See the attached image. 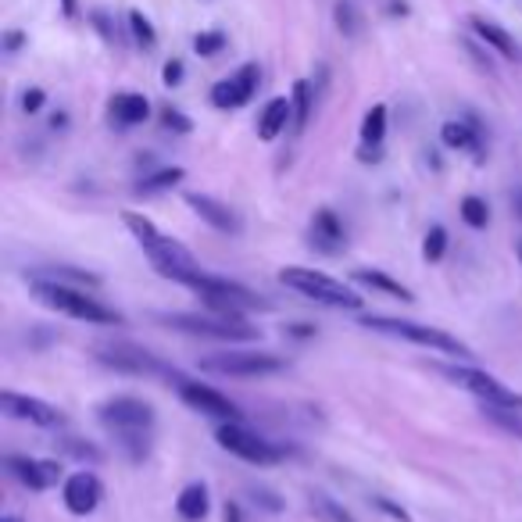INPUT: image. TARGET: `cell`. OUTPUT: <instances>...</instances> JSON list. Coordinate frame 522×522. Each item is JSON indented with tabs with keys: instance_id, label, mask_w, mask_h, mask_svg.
<instances>
[{
	"instance_id": "1",
	"label": "cell",
	"mask_w": 522,
	"mask_h": 522,
	"mask_svg": "<svg viewBox=\"0 0 522 522\" xmlns=\"http://www.w3.org/2000/svg\"><path fill=\"white\" fill-rule=\"evenodd\" d=\"M101 426L115 437V444L122 448V455L129 462H143L151 455V437H154V408L140 398H112L97 408Z\"/></svg>"
},
{
	"instance_id": "2",
	"label": "cell",
	"mask_w": 522,
	"mask_h": 522,
	"mask_svg": "<svg viewBox=\"0 0 522 522\" xmlns=\"http://www.w3.org/2000/svg\"><path fill=\"white\" fill-rule=\"evenodd\" d=\"M125 226L133 230V236L140 240V247L147 251V258H151V265L158 269V276L175 280V283H186V287H193V283L204 276V269L197 265V258H193L182 243H175L165 232L154 230L151 219H143V215H125Z\"/></svg>"
},
{
	"instance_id": "3",
	"label": "cell",
	"mask_w": 522,
	"mask_h": 522,
	"mask_svg": "<svg viewBox=\"0 0 522 522\" xmlns=\"http://www.w3.org/2000/svg\"><path fill=\"white\" fill-rule=\"evenodd\" d=\"M33 297L47 308H54L61 315H72V319H83V322H94V326H118L122 315L115 308L101 304L97 297H90L86 291H75V287H64L58 280H44L36 276L33 280Z\"/></svg>"
},
{
	"instance_id": "4",
	"label": "cell",
	"mask_w": 522,
	"mask_h": 522,
	"mask_svg": "<svg viewBox=\"0 0 522 522\" xmlns=\"http://www.w3.org/2000/svg\"><path fill=\"white\" fill-rule=\"evenodd\" d=\"M162 322H169L179 333H193V337H212V340H258V326H251L243 315H222V311H208V315H190V311H175L162 315Z\"/></svg>"
},
{
	"instance_id": "5",
	"label": "cell",
	"mask_w": 522,
	"mask_h": 522,
	"mask_svg": "<svg viewBox=\"0 0 522 522\" xmlns=\"http://www.w3.org/2000/svg\"><path fill=\"white\" fill-rule=\"evenodd\" d=\"M365 330H376V333H390V337H401V340H411V344H422V348H433V350H444L451 358H472V348L437 330V326H422V322H408V319H383V315H369L361 319Z\"/></svg>"
},
{
	"instance_id": "6",
	"label": "cell",
	"mask_w": 522,
	"mask_h": 522,
	"mask_svg": "<svg viewBox=\"0 0 522 522\" xmlns=\"http://www.w3.org/2000/svg\"><path fill=\"white\" fill-rule=\"evenodd\" d=\"M280 283L297 293H304V297H311V300H319V304H330V308H361V297L350 291V287L330 280L326 272H315V269L291 265V269L280 272Z\"/></svg>"
},
{
	"instance_id": "7",
	"label": "cell",
	"mask_w": 522,
	"mask_h": 522,
	"mask_svg": "<svg viewBox=\"0 0 522 522\" xmlns=\"http://www.w3.org/2000/svg\"><path fill=\"white\" fill-rule=\"evenodd\" d=\"M193 291L201 293V300L212 308V311H222V315H243V311H261V308H269V300H261L258 293H251L247 287H240V283H230V280H219V276H201L197 283H193Z\"/></svg>"
},
{
	"instance_id": "8",
	"label": "cell",
	"mask_w": 522,
	"mask_h": 522,
	"mask_svg": "<svg viewBox=\"0 0 522 522\" xmlns=\"http://www.w3.org/2000/svg\"><path fill=\"white\" fill-rule=\"evenodd\" d=\"M215 440L230 451V455H236V458H243V462L251 465H272L280 462L283 455H280V448L272 444V440H265V437H258L254 429H247L240 419H226L222 426H219V433H215Z\"/></svg>"
},
{
	"instance_id": "9",
	"label": "cell",
	"mask_w": 522,
	"mask_h": 522,
	"mask_svg": "<svg viewBox=\"0 0 522 522\" xmlns=\"http://www.w3.org/2000/svg\"><path fill=\"white\" fill-rule=\"evenodd\" d=\"M201 369L219 376H269V372H283L287 361L272 350H226V354L204 358Z\"/></svg>"
},
{
	"instance_id": "10",
	"label": "cell",
	"mask_w": 522,
	"mask_h": 522,
	"mask_svg": "<svg viewBox=\"0 0 522 522\" xmlns=\"http://www.w3.org/2000/svg\"><path fill=\"white\" fill-rule=\"evenodd\" d=\"M451 383H458L465 390H472L479 401H497V405H512V408H522V394L508 390L501 379H494L490 372H479V369H458V365H444L440 369Z\"/></svg>"
},
{
	"instance_id": "11",
	"label": "cell",
	"mask_w": 522,
	"mask_h": 522,
	"mask_svg": "<svg viewBox=\"0 0 522 522\" xmlns=\"http://www.w3.org/2000/svg\"><path fill=\"white\" fill-rule=\"evenodd\" d=\"M175 390H179V398L186 401V405L193 408V411H201V415H212V419H240V408L232 405L226 394H219V390H212V387H204V383H197V379H182V376H175Z\"/></svg>"
},
{
	"instance_id": "12",
	"label": "cell",
	"mask_w": 522,
	"mask_h": 522,
	"mask_svg": "<svg viewBox=\"0 0 522 522\" xmlns=\"http://www.w3.org/2000/svg\"><path fill=\"white\" fill-rule=\"evenodd\" d=\"M97 361L112 365L118 372H129V376H154V372H165L162 361L143 348H133V344H104L97 348Z\"/></svg>"
},
{
	"instance_id": "13",
	"label": "cell",
	"mask_w": 522,
	"mask_h": 522,
	"mask_svg": "<svg viewBox=\"0 0 522 522\" xmlns=\"http://www.w3.org/2000/svg\"><path fill=\"white\" fill-rule=\"evenodd\" d=\"M258 79H261L258 64H243L236 75H230V79H222V83H215V86H212V104H215V108H222V112L243 108V104L254 97Z\"/></svg>"
},
{
	"instance_id": "14",
	"label": "cell",
	"mask_w": 522,
	"mask_h": 522,
	"mask_svg": "<svg viewBox=\"0 0 522 522\" xmlns=\"http://www.w3.org/2000/svg\"><path fill=\"white\" fill-rule=\"evenodd\" d=\"M64 508L72 512V516H90L97 505H101V497H104V487H101V479L94 476V472H75V476H68L64 479Z\"/></svg>"
},
{
	"instance_id": "15",
	"label": "cell",
	"mask_w": 522,
	"mask_h": 522,
	"mask_svg": "<svg viewBox=\"0 0 522 522\" xmlns=\"http://www.w3.org/2000/svg\"><path fill=\"white\" fill-rule=\"evenodd\" d=\"M0 411L11 415V419H25L33 426H61V411L40 398H25V394H11L4 390L0 394Z\"/></svg>"
},
{
	"instance_id": "16",
	"label": "cell",
	"mask_w": 522,
	"mask_h": 522,
	"mask_svg": "<svg viewBox=\"0 0 522 522\" xmlns=\"http://www.w3.org/2000/svg\"><path fill=\"white\" fill-rule=\"evenodd\" d=\"M7 472L22 483V487H29V490H47V487H54L61 476V468L54 462H36V458H7Z\"/></svg>"
},
{
	"instance_id": "17",
	"label": "cell",
	"mask_w": 522,
	"mask_h": 522,
	"mask_svg": "<svg viewBox=\"0 0 522 522\" xmlns=\"http://www.w3.org/2000/svg\"><path fill=\"white\" fill-rule=\"evenodd\" d=\"M186 204L212 226V230L219 232H240V219H236V212L226 208L222 201H215V197H208V193H186Z\"/></svg>"
},
{
	"instance_id": "18",
	"label": "cell",
	"mask_w": 522,
	"mask_h": 522,
	"mask_svg": "<svg viewBox=\"0 0 522 522\" xmlns=\"http://www.w3.org/2000/svg\"><path fill=\"white\" fill-rule=\"evenodd\" d=\"M311 243H315L319 251H326V254L344 251L348 232H344V222L337 219V212H330V208H319V212H315V219H311Z\"/></svg>"
},
{
	"instance_id": "19",
	"label": "cell",
	"mask_w": 522,
	"mask_h": 522,
	"mask_svg": "<svg viewBox=\"0 0 522 522\" xmlns=\"http://www.w3.org/2000/svg\"><path fill=\"white\" fill-rule=\"evenodd\" d=\"M468 25H472V33L487 44V47H494L501 58H508V61H519L522 58V51H519V44L497 25V22H487V18H468Z\"/></svg>"
},
{
	"instance_id": "20",
	"label": "cell",
	"mask_w": 522,
	"mask_h": 522,
	"mask_svg": "<svg viewBox=\"0 0 522 522\" xmlns=\"http://www.w3.org/2000/svg\"><path fill=\"white\" fill-rule=\"evenodd\" d=\"M287 122H293V101L291 97H276V101L265 104V112L258 118V136L261 140H276L287 129Z\"/></svg>"
},
{
	"instance_id": "21",
	"label": "cell",
	"mask_w": 522,
	"mask_h": 522,
	"mask_svg": "<svg viewBox=\"0 0 522 522\" xmlns=\"http://www.w3.org/2000/svg\"><path fill=\"white\" fill-rule=\"evenodd\" d=\"M440 140H444L451 151H468V154H476V158H479V151H483L476 125H468V122H462V118H451V122H444V129H440Z\"/></svg>"
},
{
	"instance_id": "22",
	"label": "cell",
	"mask_w": 522,
	"mask_h": 522,
	"mask_svg": "<svg viewBox=\"0 0 522 522\" xmlns=\"http://www.w3.org/2000/svg\"><path fill=\"white\" fill-rule=\"evenodd\" d=\"M208 487L204 483H190V487H182V494L175 497V512H179V519L182 522H201L208 516Z\"/></svg>"
},
{
	"instance_id": "23",
	"label": "cell",
	"mask_w": 522,
	"mask_h": 522,
	"mask_svg": "<svg viewBox=\"0 0 522 522\" xmlns=\"http://www.w3.org/2000/svg\"><path fill=\"white\" fill-rule=\"evenodd\" d=\"M151 115V104L143 94H115L112 97V118L118 125H140Z\"/></svg>"
},
{
	"instance_id": "24",
	"label": "cell",
	"mask_w": 522,
	"mask_h": 522,
	"mask_svg": "<svg viewBox=\"0 0 522 522\" xmlns=\"http://www.w3.org/2000/svg\"><path fill=\"white\" fill-rule=\"evenodd\" d=\"M354 283L372 287V291H379V293H390V297H398V300H415L405 283L390 280V276H387V272H379V269H358V272H354Z\"/></svg>"
},
{
	"instance_id": "25",
	"label": "cell",
	"mask_w": 522,
	"mask_h": 522,
	"mask_svg": "<svg viewBox=\"0 0 522 522\" xmlns=\"http://www.w3.org/2000/svg\"><path fill=\"white\" fill-rule=\"evenodd\" d=\"M483 415H487L494 426H501L505 433H512V437H519L522 440V408L497 405V401H483Z\"/></svg>"
},
{
	"instance_id": "26",
	"label": "cell",
	"mask_w": 522,
	"mask_h": 522,
	"mask_svg": "<svg viewBox=\"0 0 522 522\" xmlns=\"http://www.w3.org/2000/svg\"><path fill=\"white\" fill-rule=\"evenodd\" d=\"M387 136V104H372L361 118V143L365 147H379Z\"/></svg>"
},
{
	"instance_id": "27",
	"label": "cell",
	"mask_w": 522,
	"mask_h": 522,
	"mask_svg": "<svg viewBox=\"0 0 522 522\" xmlns=\"http://www.w3.org/2000/svg\"><path fill=\"white\" fill-rule=\"evenodd\" d=\"M182 175H186L182 169H162V172H154V175H143V179L136 182V197H151V193H162V190L175 186Z\"/></svg>"
},
{
	"instance_id": "28",
	"label": "cell",
	"mask_w": 522,
	"mask_h": 522,
	"mask_svg": "<svg viewBox=\"0 0 522 522\" xmlns=\"http://www.w3.org/2000/svg\"><path fill=\"white\" fill-rule=\"evenodd\" d=\"M311 512L319 516L322 522H354V516H350L344 505H337L333 497H326V494H311Z\"/></svg>"
},
{
	"instance_id": "29",
	"label": "cell",
	"mask_w": 522,
	"mask_h": 522,
	"mask_svg": "<svg viewBox=\"0 0 522 522\" xmlns=\"http://www.w3.org/2000/svg\"><path fill=\"white\" fill-rule=\"evenodd\" d=\"M333 22H337V29H340L344 36H358V29H361V11H358V4H354V0H337Z\"/></svg>"
},
{
	"instance_id": "30",
	"label": "cell",
	"mask_w": 522,
	"mask_h": 522,
	"mask_svg": "<svg viewBox=\"0 0 522 522\" xmlns=\"http://www.w3.org/2000/svg\"><path fill=\"white\" fill-rule=\"evenodd\" d=\"M293 129L300 133L304 125H308V115H311V86L304 83V79H297L293 83Z\"/></svg>"
},
{
	"instance_id": "31",
	"label": "cell",
	"mask_w": 522,
	"mask_h": 522,
	"mask_svg": "<svg viewBox=\"0 0 522 522\" xmlns=\"http://www.w3.org/2000/svg\"><path fill=\"white\" fill-rule=\"evenodd\" d=\"M462 219L465 226H472V230H487V222H490V208H487V201L483 197H476V193H468L462 201Z\"/></svg>"
},
{
	"instance_id": "32",
	"label": "cell",
	"mask_w": 522,
	"mask_h": 522,
	"mask_svg": "<svg viewBox=\"0 0 522 522\" xmlns=\"http://www.w3.org/2000/svg\"><path fill=\"white\" fill-rule=\"evenodd\" d=\"M444 251H448V230H444V226H433V230L426 232V240H422V258H426V261H440Z\"/></svg>"
},
{
	"instance_id": "33",
	"label": "cell",
	"mask_w": 522,
	"mask_h": 522,
	"mask_svg": "<svg viewBox=\"0 0 522 522\" xmlns=\"http://www.w3.org/2000/svg\"><path fill=\"white\" fill-rule=\"evenodd\" d=\"M129 29H133V36H136V44H143V47H154V25H151V18L143 15V11H129Z\"/></svg>"
},
{
	"instance_id": "34",
	"label": "cell",
	"mask_w": 522,
	"mask_h": 522,
	"mask_svg": "<svg viewBox=\"0 0 522 522\" xmlns=\"http://www.w3.org/2000/svg\"><path fill=\"white\" fill-rule=\"evenodd\" d=\"M222 47H226V36H222V33H201V36L193 40V51H197L201 58H215Z\"/></svg>"
},
{
	"instance_id": "35",
	"label": "cell",
	"mask_w": 522,
	"mask_h": 522,
	"mask_svg": "<svg viewBox=\"0 0 522 522\" xmlns=\"http://www.w3.org/2000/svg\"><path fill=\"white\" fill-rule=\"evenodd\" d=\"M162 125L172 129V133H190V129H193V122L182 115L179 108H165V112H162Z\"/></svg>"
},
{
	"instance_id": "36",
	"label": "cell",
	"mask_w": 522,
	"mask_h": 522,
	"mask_svg": "<svg viewBox=\"0 0 522 522\" xmlns=\"http://www.w3.org/2000/svg\"><path fill=\"white\" fill-rule=\"evenodd\" d=\"M64 448L75 455V458H83V462H101V451L94 448V444H79V440H64Z\"/></svg>"
},
{
	"instance_id": "37",
	"label": "cell",
	"mask_w": 522,
	"mask_h": 522,
	"mask_svg": "<svg viewBox=\"0 0 522 522\" xmlns=\"http://www.w3.org/2000/svg\"><path fill=\"white\" fill-rule=\"evenodd\" d=\"M44 101H47L44 90H25V94H22V112H25V115H36V112L44 108Z\"/></svg>"
},
{
	"instance_id": "38",
	"label": "cell",
	"mask_w": 522,
	"mask_h": 522,
	"mask_svg": "<svg viewBox=\"0 0 522 522\" xmlns=\"http://www.w3.org/2000/svg\"><path fill=\"white\" fill-rule=\"evenodd\" d=\"M162 79H165V86H179L182 83V61H169L165 72H162Z\"/></svg>"
},
{
	"instance_id": "39",
	"label": "cell",
	"mask_w": 522,
	"mask_h": 522,
	"mask_svg": "<svg viewBox=\"0 0 522 522\" xmlns=\"http://www.w3.org/2000/svg\"><path fill=\"white\" fill-rule=\"evenodd\" d=\"M376 505H379V508H383V512H390V516H394V519H401V522H411V516H408L405 508H398V505H390V501H387V497H376Z\"/></svg>"
},
{
	"instance_id": "40",
	"label": "cell",
	"mask_w": 522,
	"mask_h": 522,
	"mask_svg": "<svg viewBox=\"0 0 522 522\" xmlns=\"http://www.w3.org/2000/svg\"><path fill=\"white\" fill-rule=\"evenodd\" d=\"M94 22H97V29L104 33V40H115V33H112V22H108V15H101V11H97V15H94Z\"/></svg>"
},
{
	"instance_id": "41",
	"label": "cell",
	"mask_w": 522,
	"mask_h": 522,
	"mask_svg": "<svg viewBox=\"0 0 522 522\" xmlns=\"http://www.w3.org/2000/svg\"><path fill=\"white\" fill-rule=\"evenodd\" d=\"M22 44H25V36H22V33H7V36H4V51H18Z\"/></svg>"
},
{
	"instance_id": "42",
	"label": "cell",
	"mask_w": 522,
	"mask_h": 522,
	"mask_svg": "<svg viewBox=\"0 0 522 522\" xmlns=\"http://www.w3.org/2000/svg\"><path fill=\"white\" fill-rule=\"evenodd\" d=\"M222 516H226V522H243V512H240L236 501H226V512H222Z\"/></svg>"
},
{
	"instance_id": "43",
	"label": "cell",
	"mask_w": 522,
	"mask_h": 522,
	"mask_svg": "<svg viewBox=\"0 0 522 522\" xmlns=\"http://www.w3.org/2000/svg\"><path fill=\"white\" fill-rule=\"evenodd\" d=\"M64 122H68L64 115H54V118H51V125H54V129H64Z\"/></svg>"
},
{
	"instance_id": "44",
	"label": "cell",
	"mask_w": 522,
	"mask_h": 522,
	"mask_svg": "<svg viewBox=\"0 0 522 522\" xmlns=\"http://www.w3.org/2000/svg\"><path fill=\"white\" fill-rule=\"evenodd\" d=\"M64 15H75V4H72V0H64Z\"/></svg>"
},
{
	"instance_id": "45",
	"label": "cell",
	"mask_w": 522,
	"mask_h": 522,
	"mask_svg": "<svg viewBox=\"0 0 522 522\" xmlns=\"http://www.w3.org/2000/svg\"><path fill=\"white\" fill-rule=\"evenodd\" d=\"M0 522H22V519H18V516H4Z\"/></svg>"
},
{
	"instance_id": "46",
	"label": "cell",
	"mask_w": 522,
	"mask_h": 522,
	"mask_svg": "<svg viewBox=\"0 0 522 522\" xmlns=\"http://www.w3.org/2000/svg\"><path fill=\"white\" fill-rule=\"evenodd\" d=\"M519 261H522V243H519Z\"/></svg>"
}]
</instances>
